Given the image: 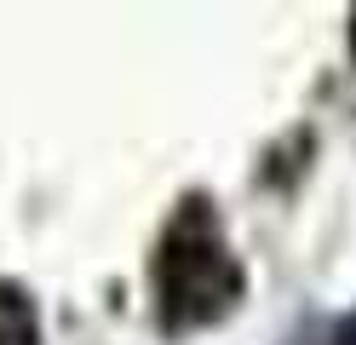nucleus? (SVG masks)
I'll use <instances>...</instances> for the list:
<instances>
[{
	"instance_id": "nucleus-1",
	"label": "nucleus",
	"mask_w": 356,
	"mask_h": 345,
	"mask_svg": "<svg viewBox=\"0 0 356 345\" xmlns=\"http://www.w3.org/2000/svg\"><path fill=\"white\" fill-rule=\"evenodd\" d=\"M241 299V265L207 201H184L155 253V316L167 334H190L218 322Z\"/></svg>"
},
{
	"instance_id": "nucleus-4",
	"label": "nucleus",
	"mask_w": 356,
	"mask_h": 345,
	"mask_svg": "<svg viewBox=\"0 0 356 345\" xmlns=\"http://www.w3.org/2000/svg\"><path fill=\"white\" fill-rule=\"evenodd\" d=\"M350 52H356V12H350Z\"/></svg>"
},
{
	"instance_id": "nucleus-2",
	"label": "nucleus",
	"mask_w": 356,
	"mask_h": 345,
	"mask_svg": "<svg viewBox=\"0 0 356 345\" xmlns=\"http://www.w3.org/2000/svg\"><path fill=\"white\" fill-rule=\"evenodd\" d=\"M0 345H40L35 305L17 282H0Z\"/></svg>"
},
{
	"instance_id": "nucleus-3",
	"label": "nucleus",
	"mask_w": 356,
	"mask_h": 345,
	"mask_svg": "<svg viewBox=\"0 0 356 345\" xmlns=\"http://www.w3.org/2000/svg\"><path fill=\"white\" fill-rule=\"evenodd\" d=\"M339 339H345V345H356V316H350L345 328H339Z\"/></svg>"
}]
</instances>
